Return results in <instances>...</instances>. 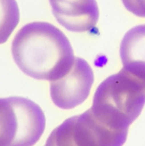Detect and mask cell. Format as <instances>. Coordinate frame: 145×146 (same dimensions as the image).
<instances>
[{
  "instance_id": "cell-1",
  "label": "cell",
  "mask_w": 145,
  "mask_h": 146,
  "mask_svg": "<svg viewBox=\"0 0 145 146\" xmlns=\"http://www.w3.org/2000/svg\"><path fill=\"white\" fill-rule=\"evenodd\" d=\"M11 50L22 73L50 82L65 76L76 58L67 37L47 22L23 25L14 37Z\"/></svg>"
},
{
  "instance_id": "cell-2",
  "label": "cell",
  "mask_w": 145,
  "mask_h": 146,
  "mask_svg": "<svg viewBox=\"0 0 145 146\" xmlns=\"http://www.w3.org/2000/svg\"><path fill=\"white\" fill-rule=\"evenodd\" d=\"M145 105V88L128 72L122 70L100 83L90 110L107 127L128 129Z\"/></svg>"
},
{
  "instance_id": "cell-3",
  "label": "cell",
  "mask_w": 145,
  "mask_h": 146,
  "mask_svg": "<svg viewBox=\"0 0 145 146\" xmlns=\"http://www.w3.org/2000/svg\"><path fill=\"white\" fill-rule=\"evenodd\" d=\"M45 129L41 107L23 97L0 98V146H34Z\"/></svg>"
},
{
  "instance_id": "cell-4",
  "label": "cell",
  "mask_w": 145,
  "mask_h": 146,
  "mask_svg": "<svg viewBox=\"0 0 145 146\" xmlns=\"http://www.w3.org/2000/svg\"><path fill=\"white\" fill-rule=\"evenodd\" d=\"M128 129H112L87 110L71 117L51 133L44 146H122Z\"/></svg>"
},
{
  "instance_id": "cell-5",
  "label": "cell",
  "mask_w": 145,
  "mask_h": 146,
  "mask_svg": "<svg viewBox=\"0 0 145 146\" xmlns=\"http://www.w3.org/2000/svg\"><path fill=\"white\" fill-rule=\"evenodd\" d=\"M94 83L90 65L82 58H75L65 76L51 81L50 92L53 103L62 110H72L82 104L88 97Z\"/></svg>"
},
{
  "instance_id": "cell-6",
  "label": "cell",
  "mask_w": 145,
  "mask_h": 146,
  "mask_svg": "<svg viewBox=\"0 0 145 146\" xmlns=\"http://www.w3.org/2000/svg\"><path fill=\"white\" fill-rule=\"evenodd\" d=\"M50 3L57 21L71 32L90 31L99 19L96 0H50Z\"/></svg>"
},
{
  "instance_id": "cell-7",
  "label": "cell",
  "mask_w": 145,
  "mask_h": 146,
  "mask_svg": "<svg viewBox=\"0 0 145 146\" xmlns=\"http://www.w3.org/2000/svg\"><path fill=\"white\" fill-rule=\"evenodd\" d=\"M123 70L142 83L145 88V24L126 32L120 44Z\"/></svg>"
},
{
  "instance_id": "cell-8",
  "label": "cell",
  "mask_w": 145,
  "mask_h": 146,
  "mask_svg": "<svg viewBox=\"0 0 145 146\" xmlns=\"http://www.w3.org/2000/svg\"><path fill=\"white\" fill-rule=\"evenodd\" d=\"M16 0H0V44L7 42L19 22Z\"/></svg>"
},
{
  "instance_id": "cell-9",
  "label": "cell",
  "mask_w": 145,
  "mask_h": 146,
  "mask_svg": "<svg viewBox=\"0 0 145 146\" xmlns=\"http://www.w3.org/2000/svg\"><path fill=\"white\" fill-rule=\"evenodd\" d=\"M122 2L130 13L145 18V0H122Z\"/></svg>"
}]
</instances>
